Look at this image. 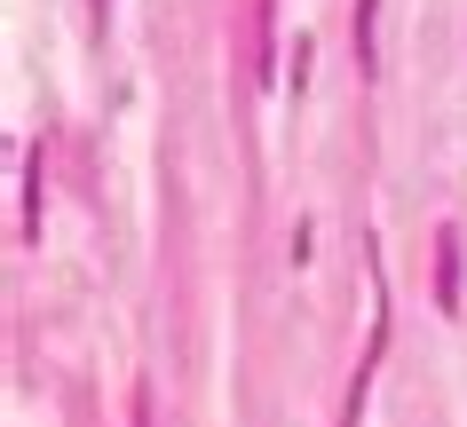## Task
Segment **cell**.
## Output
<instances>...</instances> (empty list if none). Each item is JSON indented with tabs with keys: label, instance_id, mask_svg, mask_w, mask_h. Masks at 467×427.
<instances>
[{
	"label": "cell",
	"instance_id": "cell-1",
	"mask_svg": "<svg viewBox=\"0 0 467 427\" xmlns=\"http://www.w3.org/2000/svg\"><path fill=\"white\" fill-rule=\"evenodd\" d=\"M436 309H460V229L436 238Z\"/></svg>",
	"mask_w": 467,
	"mask_h": 427
},
{
	"label": "cell",
	"instance_id": "cell-2",
	"mask_svg": "<svg viewBox=\"0 0 467 427\" xmlns=\"http://www.w3.org/2000/svg\"><path fill=\"white\" fill-rule=\"evenodd\" d=\"M372 16H380V0H357V16H348V32H357V64L372 72Z\"/></svg>",
	"mask_w": 467,
	"mask_h": 427
}]
</instances>
